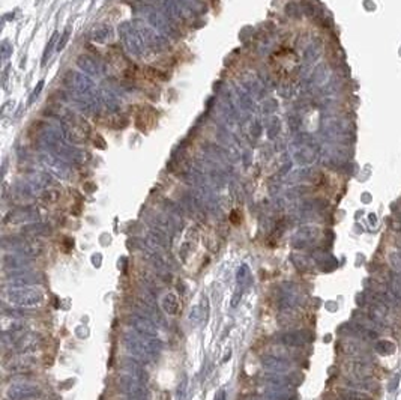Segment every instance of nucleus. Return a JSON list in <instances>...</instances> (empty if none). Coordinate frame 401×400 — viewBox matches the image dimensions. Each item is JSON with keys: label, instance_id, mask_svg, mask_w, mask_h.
I'll return each mask as SVG.
<instances>
[{"label": "nucleus", "instance_id": "nucleus-3", "mask_svg": "<svg viewBox=\"0 0 401 400\" xmlns=\"http://www.w3.org/2000/svg\"><path fill=\"white\" fill-rule=\"evenodd\" d=\"M389 261H391V265L395 268V271L401 275V254L392 253V254L389 256Z\"/></svg>", "mask_w": 401, "mask_h": 400}, {"label": "nucleus", "instance_id": "nucleus-4", "mask_svg": "<svg viewBox=\"0 0 401 400\" xmlns=\"http://www.w3.org/2000/svg\"><path fill=\"white\" fill-rule=\"evenodd\" d=\"M349 400H371L365 394H359V393H350L349 394Z\"/></svg>", "mask_w": 401, "mask_h": 400}, {"label": "nucleus", "instance_id": "nucleus-1", "mask_svg": "<svg viewBox=\"0 0 401 400\" xmlns=\"http://www.w3.org/2000/svg\"><path fill=\"white\" fill-rule=\"evenodd\" d=\"M389 289L391 294L397 298L398 302H401V275L398 272H389Z\"/></svg>", "mask_w": 401, "mask_h": 400}, {"label": "nucleus", "instance_id": "nucleus-2", "mask_svg": "<svg viewBox=\"0 0 401 400\" xmlns=\"http://www.w3.org/2000/svg\"><path fill=\"white\" fill-rule=\"evenodd\" d=\"M376 349H377L379 354L385 355V354H392L395 351V346H394V343H391L388 340H380V341H377Z\"/></svg>", "mask_w": 401, "mask_h": 400}]
</instances>
